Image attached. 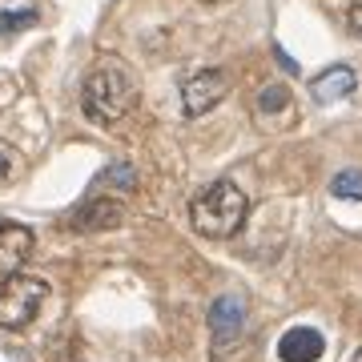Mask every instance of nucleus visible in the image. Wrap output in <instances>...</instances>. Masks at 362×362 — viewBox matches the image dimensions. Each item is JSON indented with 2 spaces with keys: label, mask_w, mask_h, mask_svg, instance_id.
I'll return each instance as SVG.
<instances>
[{
  "label": "nucleus",
  "mask_w": 362,
  "mask_h": 362,
  "mask_svg": "<svg viewBox=\"0 0 362 362\" xmlns=\"http://www.w3.org/2000/svg\"><path fill=\"white\" fill-rule=\"evenodd\" d=\"M8 173V153H0V177Z\"/></svg>",
  "instance_id": "dca6fc26"
},
{
  "label": "nucleus",
  "mask_w": 362,
  "mask_h": 362,
  "mask_svg": "<svg viewBox=\"0 0 362 362\" xmlns=\"http://www.w3.org/2000/svg\"><path fill=\"white\" fill-rule=\"evenodd\" d=\"M49 298V282L37 274H8L0 282V330H25Z\"/></svg>",
  "instance_id": "7ed1b4c3"
},
{
  "label": "nucleus",
  "mask_w": 362,
  "mask_h": 362,
  "mask_svg": "<svg viewBox=\"0 0 362 362\" xmlns=\"http://www.w3.org/2000/svg\"><path fill=\"white\" fill-rule=\"evenodd\" d=\"M286 105H290V93H286L282 85H266V89H262V97H258L262 113H282Z\"/></svg>",
  "instance_id": "f8f14e48"
},
{
  "label": "nucleus",
  "mask_w": 362,
  "mask_h": 362,
  "mask_svg": "<svg viewBox=\"0 0 362 362\" xmlns=\"http://www.w3.org/2000/svg\"><path fill=\"white\" fill-rule=\"evenodd\" d=\"M33 246H37V233L28 230V226L0 218V270L21 274V262L33 254Z\"/></svg>",
  "instance_id": "0eeeda50"
},
{
  "label": "nucleus",
  "mask_w": 362,
  "mask_h": 362,
  "mask_svg": "<svg viewBox=\"0 0 362 362\" xmlns=\"http://www.w3.org/2000/svg\"><path fill=\"white\" fill-rule=\"evenodd\" d=\"M330 194L362 202V169H342V173H334V181H330Z\"/></svg>",
  "instance_id": "9d476101"
},
{
  "label": "nucleus",
  "mask_w": 362,
  "mask_h": 362,
  "mask_svg": "<svg viewBox=\"0 0 362 362\" xmlns=\"http://www.w3.org/2000/svg\"><path fill=\"white\" fill-rule=\"evenodd\" d=\"M246 330V302L238 294H221L209 306V334H214V358H221L226 350L242 338Z\"/></svg>",
  "instance_id": "20e7f679"
},
{
  "label": "nucleus",
  "mask_w": 362,
  "mask_h": 362,
  "mask_svg": "<svg viewBox=\"0 0 362 362\" xmlns=\"http://www.w3.org/2000/svg\"><path fill=\"white\" fill-rule=\"evenodd\" d=\"M37 25V13L33 8H8V13H0V33L4 37H13L21 28H33Z\"/></svg>",
  "instance_id": "9b49d317"
},
{
  "label": "nucleus",
  "mask_w": 362,
  "mask_h": 362,
  "mask_svg": "<svg viewBox=\"0 0 362 362\" xmlns=\"http://www.w3.org/2000/svg\"><path fill=\"white\" fill-rule=\"evenodd\" d=\"M310 93H314V101H318V105L342 101L346 93H354V69H350V65H330V69H322V73L310 81Z\"/></svg>",
  "instance_id": "1a4fd4ad"
},
{
  "label": "nucleus",
  "mask_w": 362,
  "mask_h": 362,
  "mask_svg": "<svg viewBox=\"0 0 362 362\" xmlns=\"http://www.w3.org/2000/svg\"><path fill=\"white\" fill-rule=\"evenodd\" d=\"M109 181H117L121 189H133V185H137V173H133L129 161H113V165L101 173V185H109Z\"/></svg>",
  "instance_id": "ddd939ff"
},
{
  "label": "nucleus",
  "mask_w": 362,
  "mask_h": 362,
  "mask_svg": "<svg viewBox=\"0 0 362 362\" xmlns=\"http://www.w3.org/2000/svg\"><path fill=\"white\" fill-rule=\"evenodd\" d=\"M121 221H125V206L117 197H93V202L73 209L69 226L77 233H105V230H117Z\"/></svg>",
  "instance_id": "423d86ee"
},
{
  "label": "nucleus",
  "mask_w": 362,
  "mask_h": 362,
  "mask_svg": "<svg viewBox=\"0 0 362 362\" xmlns=\"http://www.w3.org/2000/svg\"><path fill=\"white\" fill-rule=\"evenodd\" d=\"M346 25H350V33H354V37H362V0L346 13Z\"/></svg>",
  "instance_id": "4468645a"
},
{
  "label": "nucleus",
  "mask_w": 362,
  "mask_h": 362,
  "mask_svg": "<svg viewBox=\"0 0 362 362\" xmlns=\"http://www.w3.org/2000/svg\"><path fill=\"white\" fill-rule=\"evenodd\" d=\"M326 350V338L314 326H294L278 338V358L282 362H318Z\"/></svg>",
  "instance_id": "6e6552de"
},
{
  "label": "nucleus",
  "mask_w": 362,
  "mask_h": 362,
  "mask_svg": "<svg viewBox=\"0 0 362 362\" xmlns=\"http://www.w3.org/2000/svg\"><path fill=\"white\" fill-rule=\"evenodd\" d=\"M226 89H230V81H226L221 69H202L194 77H185L181 81V113L185 117L209 113V109L226 97Z\"/></svg>",
  "instance_id": "39448f33"
},
{
  "label": "nucleus",
  "mask_w": 362,
  "mask_h": 362,
  "mask_svg": "<svg viewBox=\"0 0 362 362\" xmlns=\"http://www.w3.org/2000/svg\"><path fill=\"white\" fill-rule=\"evenodd\" d=\"M133 101H137L133 81L113 65L89 73L85 85H81V109H85V117L97 121V125H117V121L133 109Z\"/></svg>",
  "instance_id": "f03ea898"
},
{
  "label": "nucleus",
  "mask_w": 362,
  "mask_h": 362,
  "mask_svg": "<svg viewBox=\"0 0 362 362\" xmlns=\"http://www.w3.org/2000/svg\"><path fill=\"white\" fill-rule=\"evenodd\" d=\"M350 362H362V346H358V350H354V358H350Z\"/></svg>",
  "instance_id": "f3484780"
},
{
  "label": "nucleus",
  "mask_w": 362,
  "mask_h": 362,
  "mask_svg": "<svg viewBox=\"0 0 362 362\" xmlns=\"http://www.w3.org/2000/svg\"><path fill=\"white\" fill-rule=\"evenodd\" d=\"M246 209H250V202L233 181H214V185H206V189L194 197L189 221H194V230L202 233V238L226 242V238H233V233L242 230Z\"/></svg>",
  "instance_id": "f257e3e1"
},
{
  "label": "nucleus",
  "mask_w": 362,
  "mask_h": 362,
  "mask_svg": "<svg viewBox=\"0 0 362 362\" xmlns=\"http://www.w3.org/2000/svg\"><path fill=\"white\" fill-rule=\"evenodd\" d=\"M202 4H218V0H202Z\"/></svg>",
  "instance_id": "a211bd4d"
},
{
  "label": "nucleus",
  "mask_w": 362,
  "mask_h": 362,
  "mask_svg": "<svg viewBox=\"0 0 362 362\" xmlns=\"http://www.w3.org/2000/svg\"><path fill=\"white\" fill-rule=\"evenodd\" d=\"M278 65H282V69H286V73H298V65H294V61H290V57H286V52H282V49H278Z\"/></svg>",
  "instance_id": "2eb2a0df"
}]
</instances>
